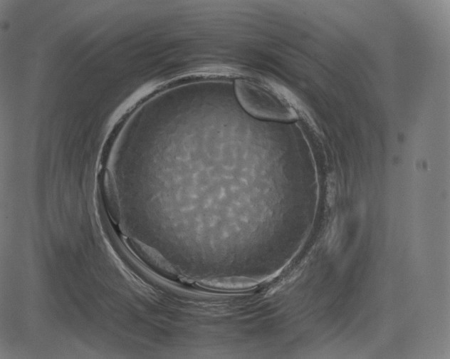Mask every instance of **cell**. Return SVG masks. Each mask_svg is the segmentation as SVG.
<instances>
[{
	"mask_svg": "<svg viewBox=\"0 0 450 359\" xmlns=\"http://www.w3.org/2000/svg\"><path fill=\"white\" fill-rule=\"evenodd\" d=\"M234 90L241 106L254 118L279 122L298 118L294 96L276 82L236 78Z\"/></svg>",
	"mask_w": 450,
	"mask_h": 359,
	"instance_id": "1",
	"label": "cell"
}]
</instances>
